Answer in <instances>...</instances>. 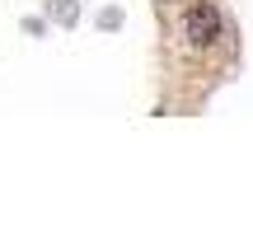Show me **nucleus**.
<instances>
[{
    "mask_svg": "<svg viewBox=\"0 0 253 234\" xmlns=\"http://www.w3.org/2000/svg\"><path fill=\"white\" fill-rule=\"evenodd\" d=\"M160 5H169V0H160Z\"/></svg>",
    "mask_w": 253,
    "mask_h": 234,
    "instance_id": "4",
    "label": "nucleus"
},
{
    "mask_svg": "<svg viewBox=\"0 0 253 234\" xmlns=\"http://www.w3.org/2000/svg\"><path fill=\"white\" fill-rule=\"evenodd\" d=\"M183 38H188V47H211L220 38V9L216 5H207V0H202V5H192L188 14H183Z\"/></svg>",
    "mask_w": 253,
    "mask_h": 234,
    "instance_id": "1",
    "label": "nucleus"
},
{
    "mask_svg": "<svg viewBox=\"0 0 253 234\" xmlns=\"http://www.w3.org/2000/svg\"><path fill=\"white\" fill-rule=\"evenodd\" d=\"M47 14L61 24H75V0H56V5H47Z\"/></svg>",
    "mask_w": 253,
    "mask_h": 234,
    "instance_id": "2",
    "label": "nucleus"
},
{
    "mask_svg": "<svg viewBox=\"0 0 253 234\" xmlns=\"http://www.w3.org/2000/svg\"><path fill=\"white\" fill-rule=\"evenodd\" d=\"M99 24H103V28H118V24H122V9H103Z\"/></svg>",
    "mask_w": 253,
    "mask_h": 234,
    "instance_id": "3",
    "label": "nucleus"
}]
</instances>
